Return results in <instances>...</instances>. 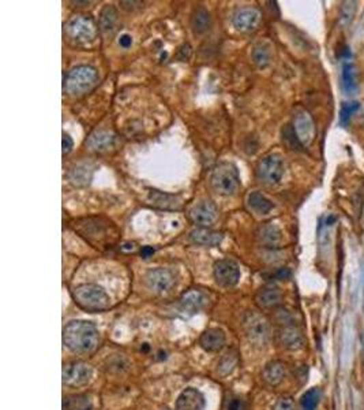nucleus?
<instances>
[{
  "instance_id": "obj_1",
  "label": "nucleus",
  "mask_w": 364,
  "mask_h": 410,
  "mask_svg": "<svg viewBox=\"0 0 364 410\" xmlns=\"http://www.w3.org/2000/svg\"><path fill=\"white\" fill-rule=\"evenodd\" d=\"M99 342L100 333L92 322L73 320L63 330V343L74 353H92Z\"/></svg>"
},
{
  "instance_id": "obj_2",
  "label": "nucleus",
  "mask_w": 364,
  "mask_h": 410,
  "mask_svg": "<svg viewBox=\"0 0 364 410\" xmlns=\"http://www.w3.org/2000/svg\"><path fill=\"white\" fill-rule=\"evenodd\" d=\"M73 298L78 306L88 312H104L111 306L107 291L94 283H83L73 290Z\"/></svg>"
},
{
  "instance_id": "obj_3",
  "label": "nucleus",
  "mask_w": 364,
  "mask_h": 410,
  "mask_svg": "<svg viewBox=\"0 0 364 410\" xmlns=\"http://www.w3.org/2000/svg\"><path fill=\"white\" fill-rule=\"evenodd\" d=\"M99 71L88 64L74 67L64 80V91L74 97L83 96L99 84Z\"/></svg>"
},
{
  "instance_id": "obj_4",
  "label": "nucleus",
  "mask_w": 364,
  "mask_h": 410,
  "mask_svg": "<svg viewBox=\"0 0 364 410\" xmlns=\"http://www.w3.org/2000/svg\"><path fill=\"white\" fill-rule=\"evenodd\" d=\"M75 230L90 242H105L108 238L118 235L115 226L104 217H85L74 224Z\"/></svg>"
},
{
  "instance_id": "obj_5",
  "label": "nucleus",
  "mask_w": 364,
  "mask_h": 410,
  "mask_svg": "<svg viewBox=\"0 0 364 410\" xmlns=\"http://www.w3.org/2000/svg\"><path fill=\"white\" fill-rule=\"evenodd\" d=\"M210 185L221 196H232L240 186V178L236 166L232 163H220L211 173Z\"/></svg>"
},
{
  "instance_id": "obj_6",
  "label": "nucleus",
  "mask_w": 364,
  "mask_h": 410,
  "mask_svg": "<svg viewBox=\"0 0 364 410\" xmlns=\"http://www.w3.org/2000/svg\"><path fill=\"white\" fill-rule=\"evenodd\" d=\"M285 166L280 154H268L257 165V178L259 182L268 186L277 185L284 177Z\"/></svg>"
},
{
  "instance_id": "obj_7",
  "label": "nucleus",
  "mask_w": 364,
  "mask_h": 410,
  "mask_svg": "<svg viewBox=\"0 0 364 410\" xmlns=\"http://www.w3.org/2000/svg\"><path fill=\"white\" fill-rule=\"evenodd\" d=\"M243 328L248 341L255 346H266L272 337V327L266 317L259 313L250 312L243 320Z\"/></svg>"
},
{
  "instance_id": "obj_8",
  "label": "nucleus",
  "mask_w": 364,
  "mask_h": 410,
  "mask_svg": "<svg viewBox=\"0 0 364 410\" xmlns=\"http://www.w3.org/2000/svg\"><path fill=\"white\" fill-rule=\"evenodd\" d=\"M66 32L74 43L89 44L97 36V25L90 15H77L66 25Z\"/></svg>"
},
{
  "instance_id": "obj_9",
  "label": "nucleus",
  "mask_w": 364,
  "mask_h": 410,
  "mask_svg": "<svg viewBox=\"0 0 364 410\" xmlns=\"http://www.w3.org/2000/svg\"><path fill=\"white\" fill-rule=\"evenodd\" d=\"M93 379V368L82 361H73L63 365V383L79 389L88 386Z\"/></svg>"
},
{
  "instance_id": "obj_10",
  "label": "nucleus",
  "mask_w": 364,
  "mask_h": 410,
  "mask_svg": "<svg viewBox=\"0 0 364 410\" xmlns=\"http://www.w3.org/2000/svg\"><path fill=\"white\" fill-rule=\"evenodd\" d=\"M213 276L217 285L222 287H233L240 279V268L232 260H218L213 265Z\"/></svg>"
},
{
  "instance_id": "obj_11",
  "label": "nucleus",
  "mask_w": 364,
  "mask_h": 410,
  "mask_svg": "<svg viewBox=\"0 0 364 410\" xmlns=\"http://www.w3.org/2000/svg\"><path fill=\"white\" fill-rule=\"evenodd\" d=\"M145 285L151 291L163 294L174 287L175 275L168 268H155L146 274Z\"/></svg>"
},
{
  "instance_id": "obj_12",
  "label": "nucleus",
  "mask_w": 364,
  "mask_h": 410,
  "mask_svg": "<svg viewBox=\"0 0 364 410\" xmlns=\"http://www.w3.org/2000/svg\"><path fill=\"white\" fill-rule=\"evenodd\" d=\"M188 216L194 224L209 227L218 219V208L211 200H202L190 209Z\"/></svg>"
},
{
  "instance_id": "obj_13",
  "label": "nucleus",
  "mask_w": 364,
  "mask_h": 410,
  "mask_svg": "<svg viewBox=\"0 0 364 410\" xmlns=\"http://www.w3.org/2000/svg\"><path fill=\"white\" fill-rule=\"evenodd\" d=\"M261 11L255 7H242L232 15V23L239 32H252L261 23Z\"/></svg>"
},
{
  "instance_id": "obj_14",
  "label": "nucleus",
  "mask_w": 364,
  "mask_h": 410,
  "mask_svg": "<svg viewBox=\"0 0 364 410\" xmlns=\"http://www.w3.org/2000/svg\"><path fill=\"white\" fill-rule=\"evenodd\" d=\"M277 341L281 348L289 352H298L304 348L306 338L298 326L280 327L277 333Z\"/></svg>"
},
{
  "instance_id": "obj_15",
  "label": "nucleus",
  "mask_w": 364,
  "mask_h": 410,
  "mask_svg": "<svg viewBox=\"0 0 364 410\" xmlns=\"http://www.w3.org/2000/svg\"><path fill=\"white\" fill-rule=\"evenodd\" d=\"M294 129L303 147L310 145L315 138V123L307 111H299L295 115Z\"/></svg>"
},
{
  "instance_id": "obj_16",
  "label": "nucleus",
  "mask_w": 364,
  "mask_h": 410,
  "mask_svg": "<svg viewBox=\"0 0 364 410\" xmlns=\"http://www.w3.org/2000/svg\"><path fill=\"white\" fill-rule=\"evenodd\" d=\"M284 300L283 291L276 286H265L255 294V304L261 309H276Z\"/></svg>"
},
{
  "instance_id": "obj_17",
  "label": "nucleus",
  "mask_w": 364,
  "mask_h": 410,
  "mask_svg": "<svg viewBox=\"0 0 364 410\" xmlns=\"http://www.w3.org/2000/svg\"><path fill=\"white\" fill-rule=\"evenodd\" d=\"M225 342H226L225 333L220 328H209L199 338L200 348L207 353L221 352L222 348L225 346Z\"/></svg>"
},
{
  "instance_id": "obj_18",
  "label": "nucleus",
  "mask_w": 364,
  "mask_h": 410,
  "mask_svg": "<svg viewBox=\"0 0 364 410\" xmlns=\"http://www.w3.org/2000/svg\"><path fill=\"white\" fill-rule=\"evenodd\" d=\"M222 238H224L222 232L210 230L207 227H196L188 235L190 242H192L194 245L207 246V248L217 246L222 241Z\"/></svg>"
},
{
  "instance_id": "obj_19",
  "label": "nucleus",
  "mask_w": 364,
  "mask_h": 410,
  "mask_svg": "<svg viewBox=\"0 0 364 410\" xmlns=\"http://www.w3.org/2000/svg\"><path fill=\"white\" fill-rule=\"evenodd\" d=\"M206 400L196 389H185L177 401V410H205Z\"/></svg>"
},
{
  "instance_id": "obj_20",
  "label": "nucleus",
  "mask_w": 364,
  "mask_h": 410,
  "mask_svg": "<svg viewBox=\"0 0 364 410\" xmlns=\"http://www.w3.org/2000/svg\"><path fill=\"white\" fill-rule=\"evenodd\" d=\"M206 302H207L206 296L199 290H188L179 300L181 309L190 315L198 313L200 309L205 308Z\"/></svg>"
},
{
  "instance_id": "obj_21",
  "label": "nucleus",
  "mask_w": 364,
  "mask_h": 410,
  "mask_svg": "<svg viewBox=\"0 0 364 410\" xmlns=\"http://www.w3.org/2000/svg\"><path fill=\"white\" fill-rule=\"evenodd\" d=\"M115 143V134L108 130H96L93 132L88 140L86 147L93 152H105L108 151Z\"/></svg>"
},
{
  "instance_id": "obj_22",
  "label": "nucleus",
  "mask_w": 364,
  "mask_h": 410,
  "mask_svg": "<svg viewBox=\"0 0 364 410\" xmlns=\"http://www.w3.org/2000/svg\"><path fill=\"white\" fill-rule=\"evenodd\" d=\"M93 173H94V167L90 163H78L70 169L67 178L74 186L83 188L90 184L93 178Z\"/></svg>"
},
{
  "instance_id": "obj_23",
  "label": "nucleus",
  "mask_w": 364,
  "mask_h": 410,
  "mask_svg": "<svg viewBox=\"0 0 364 410\" xmlns=\"http://www.w3.org/2000/svg\"><path fill=\"white\" fill-rule=\"evenodd\" d=\"M257 237L262 245H265L268 248H276L280 245V242L283 239V232L276 223L269 221V223L262 224L258 228Z\"/></svg>"
},
{
  "instance_id": "obj_24",
  "label": "nucleus",
  "mask_w": 364,
  "mask_h": 410,
  "mask_svg": "<svg viewBox=\"0 0 364 410\" xmlns=\"http://www.w3.org/2000/svg\"><path fill=\"white\" fill-rule=\"evenodd\" d=\"M285 364L283 361L274 360L265 365L262 371V379L269 386H278L285 379Z\"/></svg>"
},
{
  "instance_id": "obj_25",
  "label": "nucleus",
  "mask_w": 364,
  "mask_h": 410,
  "mask_svg": "<svg viewBox=\"0 0 364 410\" xmlns=\"http://www.w3.org/2000/svg\"><path fill=\"white\" fill-rule=\"evenodd\" d=\"M210 22H211L210 12L205 7L199 5L192 11L191 29L195 34H203L205 32H207V29L210 27Z\"/></svg>"
},
{
  "instance_id": "obj_26",
  "label": "nucleus",
  "mask_w": 364,
  "mask_h": 410,
  "mask_svg": "<svg viewBox=\"0 0 364 410\" xmlns=\"http://www.w3.org/2000/svg\"><path fill=\"white\" fill-rule=\"evenodd\" d=\"M100 30L104 34H112L116 30V23H118V11L114 5L108 4L105 5L101 12H100Z\"/></svg>"
},
{
  "instance_id": "obj_27",
  "label": "nucleus",
  "mask_w": 364,
  "mask_h": 410,
  "mask_svg": "<svg viewBox=\"0 0 364 410\" xmlns=\"http://www.w3.org/2000/svg\"><path fill=\"white\" fill-rule=\"evenodd\" d=\"M247 204L251 210H254L258 215H268L274 208V204L259 192L250 193L247 197Z\"/></svg>"
},
{
  "instance_id": "obj_28",
  "label": "nucleus",
  "mask_w": 364,
  "mask_h": 410,
  "mask_svg": "<svg viewBox=\"0 0 364 410\" xmlns=\"http://www.w3.org/2000/svg\"><path fill=\"white\" fill-rule=\"evenodd\" d=\"M93 402L88 394H73L63 400V410H92Z\"/></svg>"
},
{
  "instance_id": "obj_29",
  "label": "nucleus",
  "mask_w": 364,
  "mask_h": 410,
  "mask_svg": "<svg viewBox=\"0 0 364 410\" xmlns=\"http://www.w3.org/2000/svg\"><path fill=\"white\" fill-rule=\"evenodd\" d=\"M237 363H239V356H237V353H236L235 350H229V352H226V353L220 359V361H218V364H217V372H218V375L222 376V378L231 375V374L233 372V370L236 368Z\"/></svg>"
},
{
  "instance_id": "obj_30",
  "label": "nucleus",
  "mask_w": 364,
  "mask_h": 410,
  "mask_svg": "<svg viewBox=\"0 0 364 410\" xmlns=\"http://www.w3.org/2000/svg\"><path fill=\"white\" fill-rule=\"evenodd\" d=\"M281 138H283L284 145L288 149H291V151H302L303 145H302V143H300V140H299V137H298V134H296V132L294 129V125L288 123V125H285L283 128V130H281Z\"/></svg>"
},
{
  "instance_id": "obj_31",
  "label": "nucleus",
  "mask_w": 364,
  "mask_h": 410,
  "mask_svg": "<svg viewBox=\"0 0 364 410\" xmlns=\"http://www.w3.org/2000/svg\"><path fill=\"white\" fill-rule=\"evenodd\" d=\"M274 320L278 324V327H287V326H298L296 322V312H294L289 308L280 306L274 311Z\"/></svg>"
},
{
  "instance_id": "obj_32",
  "label": "nucleus",
  "mask_w": 364,
  "mask_h": 410,
  "mask_svg": "<svg viewBox=\"0 0 364 410\" xmlns=\"http://www.w3.org/2000/svg\"><path fill=\"white\" fill-rule=\"evenodd\" d=\"M252 60L261 69L268 67L270 64V60H272L270 47L268 44H259V45H257L254 48V51H252Z\"/></svg>"
},
{
  "instance_id": "obj_33",
  "label": "nucleus",
  "mask_w": 364,
  "mask_h": 410,
  "mask_svg": "<svg viewBox=\"0 0 364 410\" xmlns=\"http://www.w3.org/2000/svg\"><path fill=\"white\" fill-rule=\"evenodd\" d=\"M320 401H321V390L314 387L303 394L300 400V407L302 410H317Z\"/></svg>"
},
{
  "instance_id": "obj_34",
  "label": "nucleus",
  "mask_w": 364,
  "mask_h": 410,
  "mask_svg": "<svg viewBox=\"0 0 364 410\" xmlns=\"http://www.w3.org/2000/svg\"><path fill=\"white\" fill-rule=\"evenodd\" d=\"M149 200L152 202V204L157 205L160 208H166V209H170V208H178V203H177V199L174 196H170V195H164L159 191H151V196H149Z\"/></svg>"
},
{
  "instance_id": "obj_35",
  "label": "nucleus",
  "mask_w": 364,
  "mask_h": 410,
  "mask_svg": "<svg viewBox=\"0 0 364 410\" xmlns=\"http://www.w3.org/2000/svg\"><path fill=\"white\" fill-rule=\"evenodd\" d=\"M343 88L347 92H352L356 86V80H355V71H354V64L350 62H346L343 64Z\"/></svg>"
},
{
  "instance_id": "obj_36",
  "label": "nucleus",
  "mask_w": 364,
  "mask_h": 410,
  "mask_svg": "<svg viewBox=\"0 0 364 410\" xmlns=\"http://www.w3.org/2000/svg\"><path fill=\"white\" fill-rule=\"evenodd\" d=\"M359 108L358 103H344L341 106V111H340V122L343 125H347L350 122L351 115Z\"/></svg>"
},
{
  "instance_id": "obj_37",
  "label": "nucleus",
  "mask_w": 364,
  "mask_h": 410,
  "mask_svg": "<svg viewBox=\"0 0 364 410\" xmlns=\"http://www.w3.org/2000/svg\"><path fill=\"white\" fill-rule=\"evenodd\" d=\"M246 404L240 397H229L225 402V410H244Z\"/></svg>"
},
{
  "instance_id": "obj_38",
  "label": "nucleus",
  "mask_w": 364,
  "mask_h": 410,
  "mask_svg": "<svg viewBox=\"0 0 364 410\" xmlns=\"http://www.w3.org/2000/svg\"><path fill=\"white\" fill-rule=\"evenodd\" d=\"M273 410H298V408H296V404L292 398L283 397L276 402Z\"/></svg>"
},
{
  "instance_id": "obj_39",
  "label": "nucleus",
  "mask_w": 364,
  "mask_h": 410,
  "mask_svg": "<svg viewBox=\"0 0 364 410\" xmlns=\"http://www.w3.org/2000/svg\"><path fill=\"white\" fill-rule=\"evenodd\" d=\"M73 147H74V141H73V138L68 136V134H63V154L64 155H67V154H70L71 152V149H73Z\"/></svg>"
},
{
  "instance_id": "obj_40",
  "label": "nucleus",
  "mask_w": 364,
  "mask_h": 410,
  "mask_svg": "<svg viewBox=\"0 0 364 410\" xmlns=\"http://www.w3.org/2000/svg\"><path fill=\"white\" fill-rule=\"evenodd\" d=\"M120 4H122V7H123L125 10H127V11H133V10L140 8L141 5H144V3H141V1H122Z\"/></svg>"
},
{
  "instance_id": "obj_41",
  "label": "nucleus",
  "mask_w": 364,
  "mask_h": 410,
  "mask_svg": "<svg viewBox=\"0 0 364 410\" xmlns=\"http://www.w3.org/2000/svg\"><path fill=\"white\" fill-rule=\"evenodd\" d=\"M119 44H120V47H123V48H129V47L133 44V38H131V36H129V34H123V36H120V38H119Z\"/></svg>"
},
{
  "instance_id": "obj_42",
  "label": "nucleus",
  "mask_w": 364,
  "mask_h": 410,
  "mask_svg": "<svg viewBox=\"0 0 364 410\" xmlns=\"http://www.w3.org/2000/svg\"><path fill=\"white\" fill-rule=\"evenodd\" d=\"M153 253H155V249H153L152 246H144V248L141 249V256H142L144 258H149Z\"/></svg>"
},
{
  "instance_id": "obj_43",
  "label": "nucleus",
  "mask_w": 364,
  "mask_h": 410,
  "mask_svg": "<svg viewBox=\"0 0 364 410\" xmlns=\"http://www.w3.org/2000/svg\"><path fill=\"white\" fill-rule=\"evenodd\" d=\"M164 410H170V409H164Z\"/></svg>"
}]
</instances>
